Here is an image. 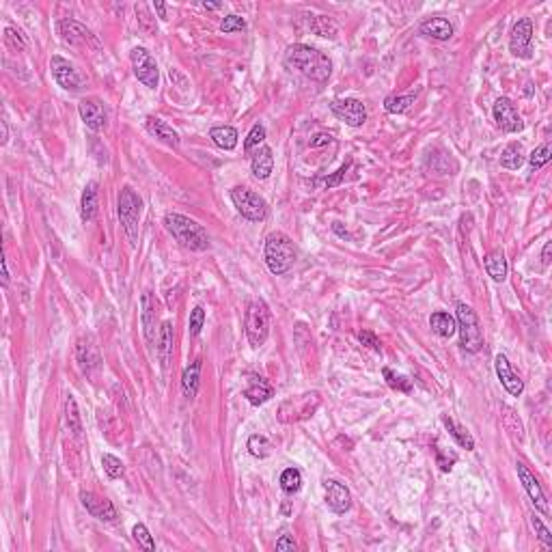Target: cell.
Segmentation results:
<instances>
[{
	"mask_svg": "<svg viewBox=\"0 0 552 552\" xmlns=\"http://www.w3.org/2000/svg\"><path fill=\"white\" fill-rule=\"evenodd\" d=\"M59 32H61L63 41L70 43V45H91L95 50L102 48L99 39L93 35V30H89L85 24H80L72 18H65L59 22Z\"/></svg>",
	"mask_w": 552,
	"mask_h": 552,
	"instance_id": "cell-13",
	"label": "cell"
},
{
	"mask_svg": "<svg viewBox=\"0 0 552 552\" xmlns=\"http://www.w3.org/2000/svg\"><path fill=\"white\" fill-rule=\"evenodd\" d=\"M250 171L257 179H267L274 171V156H272V149L263 145L261 149L250 156Z\"/></svg>",
	"mask_w": 552,
	"mask_h": 552,
	"instance_id": "cell-24",
	"label": "cell"
},
{
	"mask_svg": "<svg viewBox=\"0 0 552 552\" xmlns=\"http://www.w3.org/2000/svg\"><path fill=\"white\" fill-rule=\"evenodd\" d=\"M358 341H360L362 345H367V347L376 349V352H380V349H382L380 339L376 337V334H374L371 330H360V332H358Z\"/></svg>",
	"mask_w": 552,
	"mask_h": 552,
	"instance_id": "cell-49",
	"label": "cell"
},
{
	"mask_svg": "<svg viewBox=\"0 0 552 552\" xmlns=\"http://www.w3.org/2000/svg\"><path fill=\"white\" fill-rule=\"evenodd\" d=\"M531 527L535 529V535H538V538L548 546V548H552V533L548 531V527L542 522V518H538V515H531Z\"/></svg>",
	"mask_w": 552,
	"mask_h": 552,
	"instance_id": "cell-47",
	"label": "cell"
},
{
	"mask_svg": "<svg viewBox=\"0 0 552 552\" xmlns=\"http://www.w3.org/2000/svg\"><path fill=\"white\" fill-rule=\"evenodd\" d=\"M494 369H496V376H498L500 384H503V389L511 397H520L524 393V382L520 380V376L511 369V365H509L505 354H498L494 358Z\"/></svg>",
	"mask_w": 552,
	"mask_h": 552,
	"instance_id": "cell-18",
	"label": "cell"
},
{
	"mask_svg": "<svg viewBox=\"0 0 552 552\" xmlns=\"http://www.w3.org/2000/svg\"><path fill=\"white\" fill-rule=\"evenodd\" d=\"M5 39H7V43L11 45V48H15V50H24L28 43H26V37L22 35V30H18V28H13V26H7L5 28Z\"/></svg>",
	"mask_w": 552,
	"mask_h": 552,
	"instance_id": "cell-48",
	"label": "cell"
},
{
	"mask_svg": "<svg viewBox=\"0 0 552 552\" xmlns=\"http://www.w3.org/2000/svg\"><path fill=\"white\" fill-rule=\"evenodd\" d=\"M164 227L183 248H188V250H196V253H201V250H207V246H209V238H207L205 229L183 214L169 212L164 216Z\"/></svg>",
	"mask_w": 552,
	"mask_h": 552,
	"instance_id": "cell-2",
	"label": "cell"
},
{
	"mask_svg": "<svg viewBox=\"0 0 552 552\" xmlns=\"http://www.w3.org/2000/svg\"><path fill=\"white\" fill-rule=\"evenodd\" d=\"M276 550H280V552H285V550L294 552V550H298V544L294 542V538H289V535H283V538L276 542Z\"/></svg>",
	"mask_w": 552,
	"mask_h": 552,
	"instance_id": "cell-51",
	"label": "cell"
},
{
	"mask_svg": "<svg viewBox=\"0 0 552 552\" xmlns=\"http://www.w3.org/2000/svg\"><path fill=\"white\" fill-rule=\"evenodd\" d=\"M102 466H104V473H106L110 479H121L123 473H125L123 462H121L119 458H116V456H112V453H104V456H102Z\"/></svg>",
	"mask_w": 552,
	"mask_h": 552,
	"instance_id": "cell-41",
	"label": "cell"
},
{
	"mask_svg": "<svg viewBox=\"0 0 552 552\" xmlns=\"http://www.w3.org/2000/svg\"><path fill=\"white\" fill-rule=\"evenodd\" d=\"M141 324H143V334H145V341L152 345L156 341V326H158V305H156V298L152 294H143L141 298Z\"/></svg>",
	"mask_w": 552,
	"mask_h": 552,
	"instance_id": "cell-21",
	"label": "cell"
},
{
	"mask_svg": "<svg viewBox=\"0 0 552 552\" xmlns=\"http://www.w3.org/2000/svg\"><path fill=\"white\" fill-rule=\"evenodd\" d=\"M65 421H67V427L74 433V436H82V421H80V412H78V404L72 395H67L65 399Z\"/></svg>",
	"mask_w": 552,
	"mask_h": 552,
	"instance_id": "cell-36",
	"label": "cell"
},
{
	"mask_svg": "<svg viewBox=\"0 0 552 552\" xmlns=\"http://www.w3.org/2000/svg\"><path fill=\"white\" fill-rule=\"evenodd\" d=\"M458 330H460V345L466 352H479L483 347V332L479 326V317L473 311V307H468L464 303L458 305Z\"/></svg>",
	"mask_w": 552,
	"mask_h": 552,
	"instance_id": "cell-6",
	"label": "cell"
},
{
	"mask_svg": "<svg viewBox=\"0 0 552 552\" xmlns=\"http://www.w3.org/2000/svg\"><path fill=\"white\" fill-rule=\"evenodd\" d=\"M483 265H486V272L492 280L496 283H503L507 278V272H509V265H507V259H505V253L500 248L492 250L486 257H483Z\"/></svg>",
	"mask_w": 552,
	"mask_h": 552,
	"instance_id": "cell-26",
	"label": "cell"
},
{
	"mask_svg": "<svg viewBox=\"0 0 552 552\" xmlns=\"http://www.w3.org/2000/svg\"><path fill=\"white\" fill-rule=\"evenodd\" d=\"M524 160H527V156H524V149L520 143H509L503 149V154H500V166H503V169H509V171H518L524 164Z\"/></svg>",
	"mask_w": 552,
	"mask_h": 552,
	"instance_id": "cell-33",
	"label": "cell"
},
{
	"mask_svg": "<svg viewBox=\"0 0 552 552\" xmlns=\"http://www.w3.org/2000/svg\"><path fill=\"white\" fill-rule=\"evenodd\" d=\"M50 70H52L57 85L65 91H78L82 85H85V78L80 76V72L63 57H52V61H50Z\"/></svg>",
	"mask_w": 552,
	"mask_h": 552,
	"instance_id": "cell-16",
	"label": "cell"
},
{
	"mask_svg": "<svg viewBox=\"0 0 552 552\" xmlns=\"http://www.w3.org/2000/svg\"><path fill=\"white\" fill-rule=\"evenodd\" d=\"M231 201H233V205H236V209L244 216L246 221H250V223L265 221L267 203H265V198L259 196L255 190L244 188V186H236L231 190Z\"/></svg>",
	"mask_w": 552,
	"mask_h": 552,
	"instance_id": "cell-8",
	"label": "cell"
},
{
	"mask_svg": "<svg viewBox=\"0 0 552 552\" xmlns=\"http://www.w3.org/2000/svg\"><path fill=\"white\" fill-rule=\"evenodd\" d=\"M505 427H507V431L511 433L513 438L524 440L522 423H520V419H518V416H513V410H511V408H505Z\"/></svg>",
	"mask_w": 552,
	"mask_h": 552,
	"instance_id": "cell-44",
	"label": "cell"
},
{
	"mask_svg": "<svg viewBox=\"0 0 552 552\" xmlns=\"http://www.w3.org/2000/svg\"><path fill=\"white\" fill-rule=\"evenodd\" d=\"M416 102V93L410 95H389L384 99V110L391 114H404L406 110H410V106Z\"/></svg>",
	"mask_w": 552,
	"mask_h": 552,
	"instance_id": "cell-35",
	"label": "cell"
},
{
	"mask_svg": "<svg viewBox=\"0 0 552 552\" xmlns=\"http://www.w3.org/2000/svg\"><path fill=\"white\" fill-rule=\"evenodd\" d=\"M550 250H552V244L546 242V246H544V250H542V261H544V265L550 263Z\"/></svg>",
	"mask_w": 552,
	"mask_h": 552,
	"instance_id": "cell-54",
	"label": "cell"
},
{
	"mask_svg": "<svg viewBox=\"0 0 552 552\" xmlns=\"http://www.w3.org/2000/svg\"><path fill=\"white\" fill-rule=\"evenodd\" d=\"M76 360L80 365L82 374H87V376H93V371L99 369V362H102V358H99L97 345L93 343L91 337H82L78 341V345H76Z\"/></svg>",
	"mask_w": 552,
	"mask_h": 552,
	"instance_id": "cell-20",
	"label": "cell"
},
{
	"mask_svg": "<svg viewBox=\"0 0 552 552\" xmlns=\"http://www.w3.org/2000/svg\"><path fill=\"white\" fill-rule=\"evenodd\" d=\"M280 488L285 494H296L300 488H303V473L298 468H285L280 473Z\"/></svg>",
	"mask_w": 552,
	"mask_h": 552,
	"instance_id": "cell-37",
	"label": "cell"
},
{
	"mask_svg": "<svg viewBox=\"0 0 552 552\" xmlns=\"http://www.w3.org/2000/svg\"><path fill=\"white\" fill-rule=\"evenodd\" d=\"M130 63H132V72L139 78L141 85L147 89H158L160 85V70L158 63L152 57L147 48H134L130 52Z\"/></svg>",
	"mask_w": 552,
	"mask_h": 552,
	"instance_id": "cell-9",
	"label": "cell"
},
{
	"mask_svg": "<svg viewBox=\"0 0 552 552\" xmlns=\"http://www.w3.org/2000/svg\"><path fill=\"white\" fill-rule=\"evenodd\" d=\"M80 119L93 132H102L108 125V112L104 108V102L99 97H85L78 104Z\"/></svg>",
	"mask_w": 552,
	"mask_h": 552,
	"instance_id": "cell-14",
	"label": "cell"
},
{
	"mask_svg": "<svg viewBox=\"0 0 552 552\" xmlns=\"http://www.w3.org/2000/svg\"><path fill=\"white\" fill-rule=\"evenodd\" d=\"M80 503L93 518H97V520H102V522H114L116 518H119L116 507L108 498H99L93 492H80Z\"/></svg>",
	"mask_w": 552,
	"mask_h": 552,
	"instance_id": "cell-17",
	"label": "cell"
},
{
	"mask_svg": "<svg viewBox=\"0 0 552 552\" xmlns=\"http://www.w3.org/2000/svg\"><path fill=\"white\" fill-rule=\"evenodd\" d=\"M156 354L160 360V367L166 369L171 362V354H173V322H162L160 332H158V345H156Z\"/></svg>",
	"mask_w": 552,
	"mask_h": 552,
	"instance_id": "cell-25",
	"label": "cell"
},
{
	"mask_svg": "<svg viewBox=\"0 0 552 552\" xmlns=\"http://www.w3.org/2000/svg\"><path fill=\"white\" fill-rule=\"evenodd\" d=\"M492 116L496 125L503 130V132H509V134H515V132H522L524 130V121L518 108L513 106V102L509 97H498L494 106H492Z\"/></svg>",
	"mask_w": 552,
	"mask_h": 552,
	"instance_id": "cell-12",
	"label": "cell"
},
{
	"mask_svg": "<svg viewBox=\"0 0 552 552\" xmlns=\"http://www.w3.org/2000/svg\"><path fill=\"white\" fill-rule=\"evenodd\" d=\"M0 125H3V145H5L9 141V127H7V121H3Z\"/></svg>",
	"mask_w": 552,
	"mask_h": 552,
	"instance_id": "cell-57",
	"label": "cell"
},
{
	"mask_svg": "<svg viewBox=\"0 0 552 552\" xmlns=\"http://www.w3.org/2000/svg\"><path fill=\"white\" fill-rule=\"evenodd\" d=\"M382 376L387 380V384L393 389V391H399V393H412V380H408L406 376H401L389 367H384L382 369Z\"/></svg>",
	"mask_w": 552,
	"mask_h": 552,
	"instance_id": "cell-39",
	"label": "cell"
},
{
	"mask_svg": "<svg viewBox=\"0 0 552 552\" xmlns=\"http://www.w3.org/2000/svg\"><path fill=\"white\" fill-rule=\"evenodd\" d=\"M429 326L431 330L438 334V337L442 339H449V337H453L456 330H458V322H456V317L447 313V311H436V313H431L429 317Z\"/></svg>",
	"mask_w": 552,
	"mask_h": 552,
	"instance_id": "cell-30",
	"label": "cell"
},
{
	"mask_svg": "<svg viewBox=\"0 0 552 552\" xmlns=\"http://www.w3.org/2000/svg\"><path fill=\"white\" fill-rule=\"evenodd\" d=\"M154 9L158 11V15H160L162 20H166V5H164V3H158V0H156V3H154Z\"/></svg>",
	"mask_w": 552,
	"mask_h": 552,
	"instance_id": "cell-55",
	"label": "cell"
},
{
	"mask_svg": "<svg viewBox=\"0 0 552 552\" xmlns=\"http://www.w3.org/2000/svg\"><path fill=\"white\" fill-rule=\"evenodd\" d=\"M509 52L515 59L529 61L533 57V22L531 18H520L509 35Z\"/></svg>",
	"mask_w": 552,
	"mask_h": 552,
	"instance_id": "cell-10",
	"label": "cell"
},
{
	"mask_svg": "<svg viewBox=\"0 0 552 552\" xmlns=\"http://www.w3.org/2000/svg\"><path fill=\"white\" fill-rule=\"evenodd\" d=\"M550 158H552V149H550V145L546 143V145H542V147H538L535 149V152L529 156V164H531V171L535 173V171H540L542 166H546L548 162H550Z\"/></svg>",
	"mask_w": 552,
	"mask_h": 552,
	"instance_id": "cell-43",
	"label": "cell"
},
{
	"mask_svg": "<svg viewBox=\"0 0 552 552\" xmlns=\"http://www.w3.org/2000/svg\"><path fill=\"white\" fill-rule=\"evenodd\" d=\"M141 212H143V198L134 192L130 186H125L119 192V201H116V214H119L121 227L132 246L139 244V223H141Z\"/></svg>",
	"mask_w": 552,
	"mask_h": 552,
	"instance_id": "cell-4",
	"label": "cell"
},
{
	"mask_svg": "<svg viewBox=\"0 0 552 552\" xmlns=\"http://www.w3.org/2000/svg\"><path fill=\"white\" fill-rule=\"evenodd\" d=\"M244 28H246V20L242 18V15H236V13L227 15V18H223V22H221V30L223 32H238V30H244Z\"/></svg>",
	"mask_w": 552,
	"mask_h": 552,
	"instance_id": "cell-46",
	"label": "cell"
},
{
	"mask_svg": "<svg viewBox=\"0 0 552 552\" xmlns=\"http://www.w3.org/2000/svg\"><path fill=\"white\" fill-rule=\"evenodd\" d=\"M145 127H147V132L152 134L154 139L162 141L164 145H169V147H173V149L179 147V134H177L169 123H166V121L158 119V116H147Z\"/></svg>",
	"mask_w": 552,
	"mask_h": 552,
	"instance_id": "cell-23",
	"label": "cell"
},
{
	"mask_svg": "<svg viewBox=\"0 0 552 552\" xmlns=\"http://www.w3.org/2000/svg\"><path fill=\"white\" fill-rule=\"evenodd\" d=\"M349 166H352V160H347V162H345V164L341 166V169H339L337 173H334V175H332L330 179H324V186H328V188H334V186H339V183H341V179H343V175H345V173L349 171Z\"/></svg>",
	"mask_w": 552,
	"mask_h": 552,
	"instance_id": "cell-50",
	"label": "cell"
},
{
	"mask_svg": "<svg viewBox=\"0 0 552 552\" xmlns=\"http://www.w3.org/2000/svg\"><path fill=\"white\" fill-rule=\"evenodd\" d=\"M328 143H332V136L330 134H315V136L311 139V147H322V145H328Z\"/></svg>",
	"mask_w": 552,
	"mask_h": 552,
	"instance_id": "cell-53",
	"label": "cell"
},
{
	"mask_svg": "<svg viewBox=\"0 0 552 552\" xmlns=\"http://www.w3.org/2000/svg\"><path fill=\"white\" fill-rule=\"evenodd\" d=\"M274 395V389H272V384L259 378V376H253L250 374V380H248V387L244 389V397L248 399V404H253V406H261L265 404L267 399H272Z\"/></svg>",
	"mask_w": 552,
	"mask_h": 552,
	"instance_id": "cell-22",
	"label": "cell"
},
{
	"mask_svg": "<svg viewBox=\"0 0 552 552\" xmlns=\"http://www.w3.org/2000/svg\"><path fill=\"white\" fill-rule=\"evenodd\" d=\"M324 488H326V505L339 515L347 513L349 507H352V494H349V490L343 486V483L330 479L324 483Z\"/></svg>",
	"mask_w": 552,
	"mask_h": 552,
	"instance_id": "cell-19",
	"label": "cell"
},
{
	"mask_svg": "<svg viewBox=\"0 0 552 552\" xmlns=\"http://www.w3.org/2000/svg\"><path fill=\"white\" fill-rule=\"evenodd\" d=\"M246 337L253 347H261L270 337V309L261 298L246 309Z\"/></svg>",
	"mask_w": 552,
	"mask_h": 552,
	"instance_id": "cell-5",
	"label": "cell"
},
{
	"mask_svg": "<svg viewBox=\"0 0 552 552\" xmlns=\"http://www.w3.org/2000/svg\"><path fill=\"white\" fill-rule=\"evenodd\" d=\"M285 63L315 82H328V78L332 76L330 57L324 54L322 50L307 45V43L289 45L285 52Z\"/></svg>",
	"mask_w": 552,
	"mask_h": 552,
	"instance_id": "cell-1",
	"label": "cell"
},
{
	"mask_svg": "<svg viewBox=\"0 0 552 552\" xmlns=\"http://www.w3.org/2000/svg\"><path fill=\"white\" fill-rule=\"evenodd\" d=\"M272 449H274V444L267 440L265 436H261V433H253V436L248 438V451H250V456H253V458L265 460L267 456L272 453Z\"/></svg>",
	"mask_w": 552,
	"mask_h": 552,
	"instance_id": "cell-38",
	"label": "cell"
},
{
	"mask_svg": "<svg viewBox=\"0 0 552 552\" xmlns=\"http://www.w3.org/2000/svg\"><path fill=\"white\" fill-rule=\"evenodd\" d=\"M311 30L315 32V35L326 37V39H337V35H339L337 22H334L332 18H328V15H317V18H313Z\"/></svg>",
	"mask_w": 552,
	"mask_h": 552,
	"instance_id": "cell-34",
	"label": "cell"
},
{
	"mask_svg": "<svg viewBox=\"0 0 552 552\" xmlns=\"http://www.w3.org/2000/svg\"><path fill=\"white\" fill-rule=\"evenodd\" d=\"M515 471H518V479L522 481V486L531 498V503L535 505V509L542 511L544 515H550V505H548V498L540 486V481L535 479V475L529 471V466L524 462H515Z\"/></svg>",
	"mask_w": 552,
	"mask_h": 552,
	"instance_id": "cell-15",
	"label": "cell"
},
{
	"mask_svg": "<svg viewBox=\"0 0 552 552\" xmlns=\"http://www.w3.org/2000/svg\"><path fill=\"white\" fill-rule=\"evenodd\" d=\"M203 7H205V9H218L221 5H218V3H203Z\"/></svg>",
	"mask_w": 552,
	"mask_h": 552,
	"instance_id": "cell-58",
	"label": "cell"
},
{
	"mask_svg": "<svg viewBox=\"0 0 552 552\" xmlns=\"http://www.w3.org/2000/svg\"><path fill=\"white\" fill-rule=\"evenodd\" d=\"M203 324H205V311L203 307H194L190 311V322H188V330L192 337H198L201 330H203Z\"/></svg>",
	"mask_w": 552,
	"mask_h": 552,
	"instance_id": "cell-45",
	"label": "cell"
},
{
	"mask_svg": "<svg viewBox=\"0 0 552 552\" xmlns=\"http://www.w3.org/2000/svg\"><path fill=\"white\" fill-rule=\"evenodd\" d=\"M265 141V127L261 125V123H255L253 127H250V132H248V136H246V141H244V154L246 156H253V149L257 147L259 149V145Z\"/></svg>",
	"mask_w": 552,
	"mask_h": 552,
	"instance_id": "cell-40",
	"label": "cell"
},
{
	"mask_svg": "<svg viewBox=\"0 0 552 552\" xmlns=\"http://www.w3.org/2000/svg\"><path fill=\"white\" fill-rule=\"evenodd\" d=\"M442 423H444L447 431L456 438V442L462 449H466V451H473L475 449V438L471 436V431H468L464 425H460L456 419H451V416H447V414H442Z\"/></svg>",
	"mask_w": 552,
	"mask_h": 552,
	"instance_id": "cell-32",
	"label": "cell"
},
{
	"mask_svg": "<svg viewBox=\"0 0 552 552\" xmlns=\"http://www.w3.org/2000/svg\"><path fill=\"white\" fill-rule=\"evenodd\" d=\"M419 30H421V35L431 37L436 41H449L453 37V24L444 18H429L419 26Z\"/></svg>",
	"mask_w": 552,
	"mask_h": 552,
	"instance_id": "cell-27",
	"label": "cell"
},
{
	"mask_svg": "<svg viewBox=\"0 0 552 552\" xmlns=\"http://www.w3.org/2000/svg\"><path fill=\"white\" fill-rule=\"evenodd\" d=\"M9 283V265H7V257L3 259V285Z\"/></svg>",
	"mask_w": 552,
	"mask_h": 552,
	"instance_id": "cell-56",
	"label": "cell"
},
{
	"mask_svg": "<svg viewBox=\"0 0 552 552\" xmlns=\"http://www.w3.org/2000/svg\"><path fill=\"white\" fill-rule=\"evenodd\" d=\"M456 460H458L456 456L447 458V456H444V451H438V466H440V471H442V473H449L451 468H453Z\"/></svg>",
	"mask_w": 552,
	"mask_h": 552,
	"instance_id": "cell-52",
	"label": "cell"
},
{
	"mask_svg": "<svg viewBox=\"0 0 552 552\" xmlns=\"http://www.w3.org/2000/svg\"><path fill=\"white\" fill-rule=\"evenodd\" d=\"M132 535H134V542H136L143 550H149V552H154L156 550V542L152 538V533H149V529L145 524H134L132 529Z\"/></svg>",
	"mask_w": 552,
	"mask_h": 552,
	"instance_id": "cell-42",
	"label": "cell"
},
{
	"mask_svg": "<svg viewBox=\"0 0 552 552\" xmlns=\"http://www.w3.org/2000/svg\"><path fill=\"white\" fill-rule=\"evenodd\" d=\"M97 188H99L97 181H89L85 186V192H82V198H80V218H82V223H91L97 216V207H99Z\"/></svg>",
	"mask_w": 552,
	"mask_h": 552,
	"instance_id": "cell-28",
	"label": "cell"
},
{
	"mask_svg": "<svg viewBox=\"0 0 552 552\" xmlns=\"http://www.w3.org/2000/svg\"><path fill=\"white\" fill-rule=\"evenodd\" d=\"M263 259H265L267 270H270L272 274H276V276H283L294 267V263L298 259V250H296L294 242L285 236V233L274 231L265 240Z\"/></svg>",
	"mask_w": 552,
	"mask_h": 552,
	"instance_id": "cell-3",
	"label": "cell"
},
{
	"mask_svg": "<svg viewBox=\"0 0 552 552\" xmlns=\"http://www.w3.org/2000/svg\"><path fill=\"white\" fill-rule=\"evenodd\" d=\"M201 358H196L190 367L183 369V376H181V391H183V397L186 399H194L196 393H198V384H201Z\"/></svg>",
	"mask_w": 552,
	"mask_h": 552,
	"instance_id": "cell-29",
	"label": "cell"
},
{
	"mask_svg": "<svg viewBox=\"0 0 552 552\" xmlns=\"http://www.w3.org/2000/svg\"><path fill=\"white\" fill-rule=\"evenodd\" d=\"M209 139L214 141L216 147L225 149V152H231V149L238 147V130L231 125H216L209 130Z\"/></svg>",
	"mask_w": 552,
	"mask_h": 552,
	"instance_id": "cell-31",
	"label": "cell"
},
{
	"mask_svg": "<svg viewBox=\"0 0 552 552\" xmlns=\"http://www.w3.org/2000/svg\"><path fill=\"white\" fill-rule=\"evenodd\" d=\"M330 110L339 121L347 123L349 127H360L367 121V106L356 97H343L330 102Z\"/></svg>",
	"mask_w": 552,
	"mask_h": 552,
	"instance_id": "cell-11",
	"label": "cell"
},
{
	"mask_svg": "<svg viewBox=\"0 0 552 552\" xmlns=\"http://www.w3.org/2000/svg\"><path fill=\"white\" fill-rule=\"evenodd\" d=\"M322 397L317 391L303 393L298 397H292L287 401H283L278 408V421L280 423H296V421H307L315 414V410L320 408Z\"/></svg>",
	"mask_w": 552,
	"mask_h": 552,
	"instance_id": "cell-7",
	"label": "cell"
}]
</instances>
